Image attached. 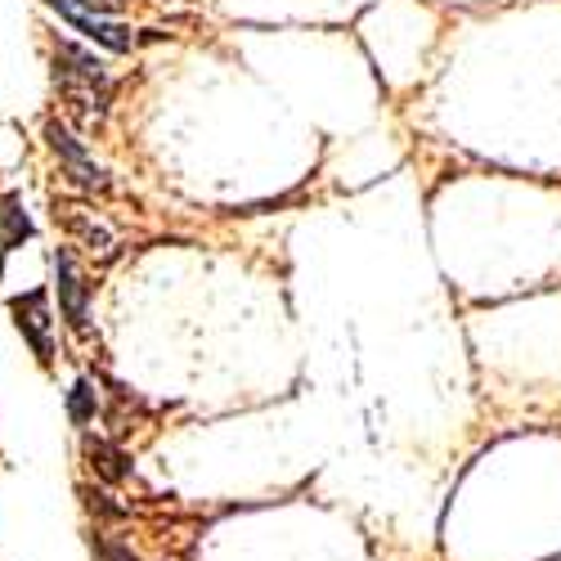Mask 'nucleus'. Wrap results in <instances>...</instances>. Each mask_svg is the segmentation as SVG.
Here are the masks:
<instances>
[{
	"label": "nucleus",
	"mask_w": 561,
	"mask_h": 561,
	"mask_svg": "<svg viewBox=\"0 0 561 561\" xmlns=\"http://www.w3.org/2000/svg\"><path fill=\"white\" fill-rule=\"evenodd\" d=\"M77 32H85L90 41H100V45H108V50H117V55H126V50H135V32L130 27H122V23H108V19H95V14H81V10H68V5H55Z\"/></svg>",
	"instance_id": "obj_5"
},
{
	"label": "nucleus",
	"mask_w": 561,
	"mask_h": 561,
	"mask_svg": "<svg viewBox=\"0 0 561 561\" xmlns=\"http://www.w3.org/2000/svg\"><path fill=\"white\" fill-rule=\"evenodd\" d=\"M95 552H100V561H145V557H135L126 543H117V539H95Z\"/></svg>",
	"instance_id": "obj_11"
},
{
	"label": "nucleus",
	"mask_w": 561,
	"mask_h": 561,
	"mask_svg": "<svg viewBox=\"0 0 561 561\" xmlns=\"http://www.w3.org/2000/svg\"><path fill=\"white\" fill-rule=\"evenodd\" d=\"M45 139H50V149L64 158L72 184H81V190H90V194H108V171L85 153V145H81V139H77L59 117L45 122Z\"/></svg>",
	"instance_id": "obj_2"
},
{
	"label": "nucleus",
	"mask_w": 561,
	"mask_h": 561,
	"mask_svg": "<svg viewBox=\"0 0 561 561\" xmlns=\"http://www.w3.org/2000/svg\"><path fill=\"white\" fill-rule=\"evenodd\" d=\"M10 314H14V323H19V333L27 337V346H32V355L50 368L55 364V337H50V297H45L41 288L36 293H23V297H10Z\"/></svg>",
	"instance_id": "obj_3"
},
{
	"label": "nucleus",
	"mask_w": 561,
	"mask_h": 561,
	"mask_svg": "<svg viewBox=\"0 0 561 561\" xmlns=\"http://www.w3.org/2000/svg\"><path fill=\"white\" fill-rule=\"evenodd\" d=\"M55 293H59V310L68 319V329L85 333L90 329V284L81 278V270H77L68 248L55 252Z\"/></svg>",
	"instance_id": "obj_4"
},
{
	"label": "nucleus",
	"mask_w": 561,
	"mask_h": 561,
	"mask_svg": "<svg viewBox=\"0 0 561 561\" xmlns=\"http://www.w3.org/2000/svg\"><path fill=\"white\" fill-rule=\"evenodd\" d=\"M23 239H32V220L23 211V198L5 194L0 198V243H5V252H14Z\"/></svg>",
	"instance_id": "obj_7"
},
{
	"label": "nucleus",
	"mask_w": 561,
	"mask_h": 561,
	"mask_svg": "<svg viewBox=\"0 0 561 561\" xmlns=\"http://www.w3.org/2000/svg\"><path fill=\"white\" fill-rule=\"evenodd\" d=\"M81 449H85L90 467H95V477H100L104 485H122V481H130V458H126L117 445H108V440H100V436H85Z\"/></svg>",
	"instance_id": "obj_6"
},
{
	"label": "nucleus",
	"mask_w": 561,
	"mask_h": 561,
	"mask_svg": "<svg viewBox=\"0 0 561 561\" xmlns=\"http://www.w3.org/2000/svg\"><path fill=\"white\" fill-rule=\"evenodd\" d=\"M55 81H59V90L68 95V104L85 108V117L100 122L108 113V95H113L108 68L95 55H90V50H81V45H72V41H59L55 45Z\"/></svg>",
	"instance_id": "obj_1"
},
{
	"label": "nucleus",
	"mask_w": 561,
	"mask_h": 561,
	"mask_svg": "<svg viewBox=\"0 0 561 561\" xmlns=\"http://www.w3.org/2000/svg\"><path fill=\"white\" fill-rule=\"evenodd\" d=\"M77 239L90 248V252H100V256H108L113 252V233H108V225H100V220H90V216H81V211H55Z\"/></svg>",
	"instance_id": "obj_8"
},
{
	"label": "nucleus",
	"mask_w": 561,
	"mask_h": 561,
	"mask_svg": "<svg viewBox=\"0 0 561 561\" xmlns=\"http://www.w3.org/2000/svg\"><path fill=\"white\" fill-rule=\"evenodd\" d=\"M81 494H85V507H90V512H100V517H126V507L113 503L104 490H81Z\"/></svg>",
	"instance_id": "obj_10"
},
{
	"label": "nucleus",
	"mask_w": 561,
	"mask_h": 561,
	"mask_svg": "<svg viewBox=\"0 0 561 561\" xmlns=\"http://www.w3.org/2000/svg\"><path fill=\"white\" fill-rule=\"evenodd\" d=\"M95 413H100L95 382H90V378H77L72 391H68V417H72L77 427H85V423H95Z\"/></svg>",
	"instance_id": "obj_9"
}]
</instances>
